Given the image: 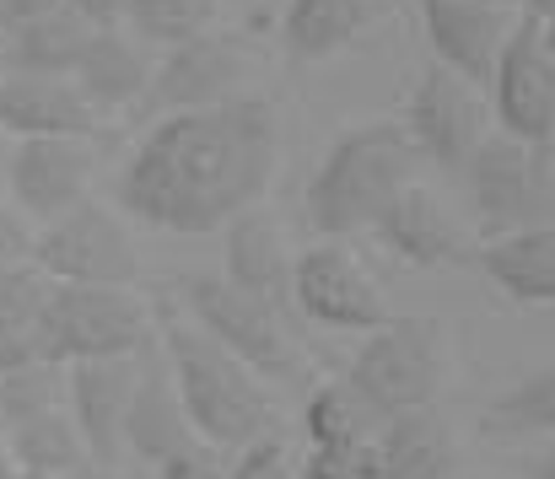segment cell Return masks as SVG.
Wrapping results in <instances>:
<instances>
[{
    "instance_id": "obj_1",
    "label": "cell",
    "mask_w": 555,
    "mask_h": 479,
    "mask_svg": "<svg viewBox=\"0 0 555 479\" xmlns=\"http://www.w3.org/2000/svg\"><path fill=\"white\" fill-rule=\"evenodd\" d=\"M275 172V114L264 98H227L210 108H179L125 157L114 194L141 226L199 237L259 205Z\"/></svg>"
},
{
    "instance_id": "obj_2",
    "label": "cell",
    "mask_w": 555,
    "mask_h": 479,
    "mask_svg": "<svg viewBox=\"0 0 555 479\" xmlns=\"http://www.w3.org/2000/svg\"><path fill=\"white\" fill-rule=\"evenodd\" d=\"M157 345L168 355L179 404L199 442L210 448H248L270 437L275 404L270 388L254 366H243L227 345H216L189 313H163L157 319Z\"/></svg>"
},
{
    "instance_id": "obj_3",
    "label": "cell",
    "mask_w": 555,
    "mask_h": 479,
    "mask_svg": "<svg viewBox=\"0 0 555 479\" xmlns=\"http://www.w3.org/2000/svg\"><path fill=\"white\" fill-rule=\"evenodd\" d=\"M415 141L404 135V125H357L346 130L319 172L308 178V221L324 237H346L377 221V210L415 178Z\"/></svg>"
},
{
    "instance_id": "obj_4",
    "label": "cell",
    "mask_w": 555,
    "mask_h": 479,
    "mask_svg": "<svg viewBox=\"0 0 555 479\" xmlns=\"http://www.w3.org/2000/svg\"><path fill=\"white\" fill-rule=\"evenodd\" d=\"M179 302H184V313L199 323L216 345H227V350H232L243 366H254L264 383H302L297 339H292L286 319H281L270 302L237 292L227 275H184V281H179Z\"/></svg>"
},
{
    "instance_id": "obj_5",
    "label": "cell",
    "mask_w": 555,
    "mask_h": 479,
    "mask_svg": "<svg viewBox=\"0 0 555 479\" xmlns=\"http://www.w3.org/2000/svg\"><path fill=\"white\" fill-rule=\"evenodd\" d=\"M551 146H529L513 135H486L464 161V189L480 237H507L524 226L555 221V178L545 167Z\"/></svg>"
},
{
    "instance_id": "obj_6",
    "label": "cell",
    "mask_w": 555,
    "mask_h": 479,
    "mask_svg": "<svg viewBox=\"0 0 555 479\" xmlns=\"http://www.w3.org/2000/svg\"><path fill=\"white\" fill-rule=\"evenodd\" d=\"M146 339H157V323L130 286H54L43 302L38 350L49 361L135 355Z\"/></svg>"
},
{
    "instance_id": "obj_7",
    "label": "cell",
    "mask_w": 555,
    "mask_h": 479,
    "mask_svg": "<svg viewBox=\"0 0 555 479\" xmlns=\"http://www.w3.org/2000/svg\"><path fill=\"white\" fill-rule=\"evenodd\" d=\"M346 383L367 399V410L399 415V410H421L437 399L442 383V350H437V323L431 319H383L367 328L362 350L351 355Z\"/></svg>"
},
{
    "instance_id": "obj_8",
    "label": "cell",
    "mask_w": 555,
    "mask_h": 479,
    "mask_svg": "<svg viewBox=\"0 0 555 479\" xmlns=\"http://www.w3.org/2000/svg\"><path fill=\"white\" fill-rule=\"evenodd\" d=\"M33 264L54 286H130L135 281V243L125 232V216L76 199L54 221L33 226Z\"/></svg>"
},
{
    "instance_id": "obj_9",
    "label": "cell",
    "mask_w": 555,
    "mask_h": 479,
    "mask_svg": "<svg viewBox=\"0 0 555 479\" xmlns=\"http://www.w3.org/2000/svg\"><path fill=\"white\" fill-rule=\"evenodd\" d=\"M491 108L502 135L551 146L555 135V49L545 43V22L529 11L507 27L496 70H491Z\"/></svg>"
},
{
    "instance_id": "obj_10",
    "label": "cell",
    "mask_w": 555,
    "mask_h": 479,
    "mask_svg": "<svg viewBox=\"0 0 555 479\" xmlns=\"http://www.w3.org/2000/svg\"><path fill=\"white\" fill-rule=\"evenodd\" d=\"M254 70V54L237 33H194L184 43H173L163 54V65L152 70L146 92H141V108L152 119L163 114H179V108H210V103H227L237 98V87L248 81Z\"/></svg>"
},
{
    "instance_id": "obj_11",
    "label": "cell",
    "mask_w": 555,
    "mask_h": 479,
    "mask_svg": "<svg viewBox=\"0 0 555 479\" xmlns=\"http://www.w3.org/2000/svg\"><path fill=\"white\" fill-rule=\"evenodd\" d=\"M404 135L426 161L464 172L469 152L486 141V108L464 76H453L448 65H431L404 103Z\"/></svg>"
},
{
    "instance_id": "obj_12",
    "label": "cell",
    "mask_w": 555,
    "mask_h": 479,
    "mask_svg": "<svg viewBox=\"0 0 555 479\" xmlns=\"http://www.w3.org/2000/svg\"><path fill=\"white\" fill-rule=\"evenodd\" d=\"M92 167L98 157H92L87 135H22L11 146L5 189H11L16 210L38 226V221H54L60 210H70L76 199H87Z\"/></svg>"
},
{
    "instance_id": "obj_13",
    "label": "cell",
    "mask_w": 555,
    "mask_h": 479,
    "mask_svg": "<svg viewBox=\"0 0 555 479\" xmlns=\"http://www.w3.org/2000/svg\"><path fill=\"white\" fill-rule=\"evenodd\" d=\"M292 302H297L302 319L324 323V328H346V334H367V328L388 319L383 292L372 286V275L335 243L308 248L292 264Z\"/></svg>"
},
{
    "instance_id": "obj_14",
    "label": "cell",
    "mask_w": 555,
    "mask_h": 479,
    "mask_svg": "<svg viewBox=\"0 0 555 479\" xmlns=\"http://www.w3.org/2000/svg\"><path fill=\"white\" fill-rule=\"evenodd\" d=\"M141 355V350H135ZM135 355H98V361H65V404L81 431V448L92 464L119 469L125 464V410L135 393Z\"/></svg>"
},
{
    "instance_id": "obj_15",
    "label": "cell",
    "mask_w": 555,
    "mask_h": 479,
    "mask_svg": "<svg viewBox=\"0 0 555 479\" xmlns=\"http://www.w3.org/2000/svg\"><path fill=\"white\" fill-rule=\"evenodd\" d=\"M372 232H377V243H383L399 264H410V270H453V264H469V259H475L464 226L453 221V210H448L437 194H426L421 183H404V189L377 210Z\"/></svg>"
},
{
    "instance_id": "obj_16",
    "label": "cell",
    "mask_w": 555,
    "mask_h": 479,
    "mask_svg": "<svg viewBox=\"0 0 555 479\" xmlns=\"http://www.w3.org/2000/svg\"><path fill=\"white\" fill-rule=\"evenodd\" d=\"M135 361H141V366H135L130 410H125V453H130L135 464L157 469L163 458L184 453L189 442H199V437H194L184 404H179V388H173V372H168L163 345H157V339H146Z\"/></svg>"
},
{
    "instance_id": "obj_17",
    "label": "cell",
    "mask_w": 555,
    "mask_h": 479,
    "mask_svg": "<svg viewBox=\"0 0 555 479\" xmlns=\"http://www.w3.org/2000/svg\"><path fill=\"white\" fill-rule=\"evenodd\" d=\"M421 22H426L437 60L453 76H464L469 87H491L502 38L513 27L496 0H421Z\"/></svg>"
},
{
    "instance_id": "obj_18",
    "label": "cell",
    "mask_w": 555,
    "mask_h": 479,
    "mask_svg": "<svg viewBox=\"0 0 555 479\" xmlns=\"http://www.w3.org/2000/svg\"><path fill=\"white\" fill-rule=\"evenodd\" d=\"M0 130L11 141L22 135H87L98 130V108L81 98L70 76H27L5 70L0 76Z\"/></svg>"
},
{
    "instance_id": "obj_19",
    "label": "cell",
    "mask_w": 555,
    "mask_h": 479,
    "mask_svg": "<svg viewBox=\"0 0 555 479\" xmlns=\"http://www.w3.org/2000/svg\"><path fill=\"white\" fill-rule=\"evenodd\" d=\"M292 264H297V259H292L281 226H275L264 210L248 205V210H237V216L227 221V281H232L237 292L270 302L281 319L297 313V302H292Z\"/></svg>"
},
{
    "instance_id": "obj_20",
    "label": "cell",
    "mask_w": 555,
    "mask_h": 479,
    "mask_svg": "<svg viewBox=\"0 0 555 479\" xmlns=\"http://www.w3.org/2000/svg\"><path fill=\"white\" fill-rule=\"evenodd\" d=\"M475 264L513 302H524V308H555V221L507 232V237H486L475 248Z\"/></svg>"
},
{
    "instance_id": "obj_21",
    "label": "cell",
    "mask_w": 555,
    "mask_h": 479,
    "mask_svg": "<svg viewBox=\"0 0 555 479\" xmlns=\"http://www.w3.org/2000/svg\"><path fill=\"white\" fill-rule=\"evenodd\" d=\"M70 81L81 87V98L98 114H108V108L141 103V92L152 81V60H146V49L135 38L119 33V22L114 27H92L81 54H76V65H70Z\"/></svg>"
},
{
    "instance_id": "obj_22",
    "label": "cell",
    "mask_w": 555,
    "mask_h": 479,
    "mask_svg": "<svg viewBox=\"0 0 555 479\" xmlns=\"http://www.w3.org/2000/svg\"><path fill=\"white\" fill-rule=\"evenodd\" d=\"M377 479H442L453 464L448 426L431 404L377 420Z\"/></svg>"
},
{
    "instance_id": "obj_23",
    "label": "cell",
    "mask_w": 555,
    "mask_h": 479,
    "mask_svg": "<svg viewBox=\"0 0 555 479\" xmlns=\"http://www.w3.org/2000/svg\"><path fill=\"white\" fill-rule=\"evenodd\" d=\"M87 33H92L87 16H76L70 5H49V11L22 16V22L5 27L0 65L5 70H27V76H70Z\"/></svg>"
},
{
    "instance_id": "obj_24",
    "label": "cell",
    "mask_w": 555,
    "mask_h": 479,
    "mask_svg": "<svg viewBox=\"0 0 555 479\" xmlns=\"http://www.w3.org/2000/svg\"><path fill=\"white\" fill-rule=\"evenodd\" d=\"M0 437H5L16 469H27V475L60 479V475H70V469H81V464H92L87 448H81V431H76V420H70V404L16 415V420L0 426Z\"/></svg>"
},
{
    "instance_id": "obj_25",
    "label": "cell",
    "mask_w": 555,
    "mask_h": 479,
    "mask_svg": "<svg viewBox=\"0 0 555 479\" xmlns=\"http://www.w3.org/2000/svg\"><path fill=\"white\" fill-rule=\"evenodd\" d=\"M54 281L27 259L0 270V372L38 361V328H43V302H49Z\"/></svg>"
},
{
    "instance_id": "obj_26",
    "label": "cell",
    "mask_w": 555,
    "mask_h": 479,
    "mask_svg": "<svg viewBox=\"0 0 555 479\" xmlns=\"http://www.w3.org/2000/svg\"><path fill=\"white\" fill-rule=\"evenodd\" d=\"M367 27V0H292L281 22V43L292 60L340 54Z\"/></svg>"
},
{
    "instance_id": "obj_27",
    "label": "cell",
    "mask_w": 555,
    "mask_h": 479,
    "mask_svg": "<svg viewBox=\"0 0 555 479\" xmlns=\"http://www.w3.org/2000/svg\"><path fill=\"white\" fill-rule=\"evenodd\" d=\"M486 437L513 442V437H555V366H540L518 377L491 410H486Z\"/></svg>"
},
{
    "instance_id": "obj_28",
    "label": "cell",
    "mask_w": 555,
    "mask_h": 479,
    "mask_svg": "<svg viewBox=\"0 0 555 479\" xmlns=\"http://www.w3.org/2000/svg\"><path fill=\"white\" fill-rule=\"evenodd\" d=\"M302 431L308 442H357V437H377V415L351 383H324L302 404Z\"/></svg>"
},
{
    "instance_id": "obj_29",
    "label": "cell",
    "mask_w": 555,
    "mask_h": 479,
    "mask_svg": "<svg viewBox=\"0 0 555 479\" xmlns=\"http://www.w3.org/2000/svg\"><path fill=\"white\" fill-rule=\"evenodd\" d=\"M125 22L135 38L173 49L216 22V0H125Z\"/></svg>"
},
{
    "instance_id": "obj_30",
    "label": "cell",
    "mask_w": 555,
    "mask_h": 479,
    "mask_svg": "<svg viewBox=\"0 0 555 479\" xmlns=\"http://www.w3.org/2000/svg\"><path fill=\"white\" fill-rule=\"evenodd\" d=\"M302 475L308 479H377V442H308L302 453Z\"/></svg>"
},
{
    "instance_id": "obj_31",
    "label": "cell",
    "mask_w": 555,
    "mask_h": 479,
    "mask_svg": "<svg viewBox=\"0 0 555 479\" xmlns=\"http://www.w3.org/2000/svg\"><path fill=\"white\" fill-rule=\"evenodd\" d=\"M227 479H308V475H302V458L281 437H259V442L243 448V458L227 469Z\"/></svg>"
},
{
    "instance_id": "obj_32",
    "label": "cell",
    "mask_w": 555,
    "mask_h": 479,
    "mask_svg": "<svg viewBox=\"0 0 555 479\" xmlns=\"http://www.w3.org/2000/svg\"><path fill=\"white\" fill-rule=\"evenodd\" d=\"M152 475L157 479H227V469H221V458H216V448H210V442H189L184 453L163 458Z\"/></svg>"
},
{
    "instance_id": "obj_33",
    "label": "cell",
    "mask_w": 555,
    "mask_h": 479,
    "mask_svg": "<svg viewBox=\"0 0 555 479\" xmlns=\"http://www.w3.org/2000/svg\"><path fill=\"white\" fill-rule=\"evenodd\" d=\"M27 259H33V221L22 210H5L0 205V270L27 264Z\"/></svg>"
},
{
    "instance_id": "obj_34",
    "label": "cell",
    "mask_w": 555,
    "mask_h": 479,
    "mask_svg": "<svg viewBox=\"0 0 555 479\" xmlns=\"http://www.w3.org/2000/svg\"><path fill=\"white\" fill-rule=\"evenodd\" d=\"M60 5H70V11L87 16L92 27H114V22H125V0H60Z\"/></svg>"
},
{
    "instance_id": "obj_35",
    "label": "cell",
    "mask_w": 555,
    "mask_h": 479,
    "mask_svg": "<svg viewBox=\"0 0 555 479\" xmlns=\"http://www.w3.org/2000/svg\"><path fill=\"white\" fill-rule=\"evenodd\" d=\"M49 5H60V0H0V11H5V22H22V16H38V11H49Z\"/></svg>"
},
{
    "instance_id": "obj_36",
    "label": "cell",
    "mask_w": 555,
    "mask_h": 479,
    "mask_svg": "<svg viewBox=\"0 0 555 479\" xmlns=\"http://www.w3.org/2000/svg\"><path fill=\"white\" fill-rule=\"evenodd\" d=\"M529 479H555V448L551 453H540V458L529 464Z\"/></svg>"
},
{
    "instance_id": "obj_37",
    "label": "cell",
    "mask_w": 555,
    "mask_h": 479,
    "mask_svg": "<svg viewBox=\"0 0 555 479\" xmlns=\"http://www.w3.org/2000/svg\"><path fill=\"white\" fill-rule=\"evenodd\" d=\"M5 167H11V135L0 130V194H5Z\"/></svg>"
},
{
    "instance_id": "obj_38",
    "label": "cell",
    "mask_w": 555,
    "mask_h": 479,
    "mask_svg": "<svg viewBox=\"0 0 555 479\" xmlns=\"http://www.w3.org/2000/svg\"><path fill=\"white\" fill-rule=\"evenodd\" d=\"M16 475V458H11V448H5V437H0V479Z\"/></svg>"
},
{
    "instance_id": "obj_39",
    "label": "cell",
    "mask_w": 555,
    "mask_h": 479,
    "mask_svg": "<svg viewBox=\"0 0 555 479\" xmlns=\"http://www.w3.org/2000/svg\"><path fill=\"white\" fill-rule=\"evenodd\" d=\"M108 479H157V475H152V469H125V464H119V469H108Z\"/></svg>"
},
{
    "instance_id": "obj_40",
    "label": "cell",
    "mask_w": 555,
    "mask_h": 479,
    "mask_svg": "<svg viewBox=\"0 0 555 479\" xmlns=\"http://www.w3.org/2000/svg\"><path fill=\"white\" fill-rule=\"evenodd\" d=\"M524 5H529L534 16H551V11H555V0H524Z\"/></svg>"
},
{
    "instance_id": "obj_41",
    "label": "cell",
    "mask_w": 555,
    "mask_h": 479,
    "mask_svg": "<svg viewBox=\"0 0 555 479\" xmlns=\"http://www.w3.org/2000/svg\"><path fill=\"white\" fill-rule=\"evenodd\" d=\"M540 22H545V43L555 49V11H551V16H540Z\"/></svg>"
},
{
    "instance_id": "obj_42",
    "label": "cell",
    "mask_w": 555,
    "mask_h": 479,
    "mask_svg": "<svg viewBox=\"0 0 555 479\" xmlns=\"http://www.w3.org/2000/svg\"><path fill=\"white\" fill-rule=\"evenodd\" d=\"M5 27H11V22H5V11H0V49H5Z\"/></svg>"
},
{
    "instance_id": "obj_43",
    "label": "cell",
    "mask_w": 555,
    "mask_h": 479,
    "mask_svg": "<svg viewBox=\"0 0 555 479\" xmlns=\"http://www.w3.org/2000/svg\"><path fill=\"white\" fill-rule=\"evenodd\" d=\"M11 479H43V475H27V469H16V475H11Z\"/></svg>"
},
{
    "instance_id": "obj_44",
    "label": "cell",
    "mask_w": 555,
    "mask_h": 479,
    "mask_svg": "<svg viewBox=\"0 0 555 479\" xmlns=\"http://www.w3.org/2000/svg\"><path fill=\"white\" fill-rule=\"evenodd\" d=\"M551 146H555V135H551Z\"/></svg>"
},
{
    "instance_id": "obj_45",
    "label": "cell",
    "mask_w": 555,
    "mask_h": 479,
    "mask_svg": "<svg viewBox=\"0 0 555 479\" xmlns=\"http://www.w3.org/2000/svg\"><path fill=\"white\" fill-rule=\"evenodd\" d=\"M0 420H5V415H0Z\"/></svg>"
}]
</instances>
